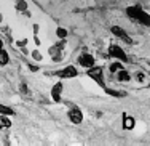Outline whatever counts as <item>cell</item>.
I'll list each match as a JSON object with an SVG mask.
<instances>
[{"label":"cell","mask_w":150,"mask_h":146,"mask_svg":"<svg viewBox=\"0 0 150 146\" xmlns=\"http://www.w3.org/2000/svg\"><path fill=\"white\" fill-rule=\"evenodd\" d=\"M126 15L131 21H134V23H137V24H142V26H145V27L150 24V15L139 5H129L126 8Z\"/></svg>","instance_id":"6da1fadb"},{"label":"cell","mask_w":150,"mask_h":146,"mask_svg":"<svg viewBox=\"0 0 150 146\" xmlns=\"http://www.w3.org/2000/svg\"><path fill=\"white\" fill-rule=\"evenodd\" d=\"M67 47V39H59L56 44H53L51 47L48 48V55L51 56V59L54 63H59L62 59V53Z\"/></svg>","instance_id":"7a4b0ae2"},{"label":"cell","mask_w":150,"mask_h":146,"mask_svg":"<svg viewBox=\"0 0 150 146\" xmlns=\"http://www.w3.org/2000/svg\"><path fill=\"white\" fill-rule=\"evenodd\" d=\"M86 76L90 77L93 82H96V84H98L101 88H104V87H105V80H104V67H102V66L94 64V66L88 67V69H86Z\"/></svg>","instance_id":"3957f363"},{"label":"cell","mask_w":150,"mask_h":146,"mask_svg":"<svg viewBox=\"0 0 150 146\" xmlns=\"http://www.w3.org/2000/svg\"><path fill=\"white\" fill-rule=\"evenodd\" d=\"M107 56L109 58H113L117 61H121V63H128L129 58H128L126 52L120 47L118 44H110L109 45V50H107Z\"/></svg>","instance_id":"277c9868"},{"label":"cell","mask_w":150,"mask_h":146,"mask_svg":"<svg viewBox=\"0 0 150 146\" xmlns=\"http://www.w3.org/2000/svg\"><path fill=\"white\" fill-rule=\"evenodd\" d=\"M53 76L59 77L61 80L75 79V77H78V69H77V66H74V64H67L66 67H62V69H59V71H56V72H53Z\"/></svg>","instance_id":"5b68a950"},{"label":"cell","mask_w":150,"mask_h":146,"mask_svg":"<svg viewBox=\"0 0 150 146\" xmlns=\"http://www.w3.org/2000/svg\"><path fill=\"white\" fill-rule=\"evenodd\" d=\"M62 92H64V84H62V80H59V82H56V84L51 85V88H50V97H51L53 103L59 104V103L62 101Z\"/></svg>","instance_id":"8992f818"},{"label":"cell","mask_w":150,"mask_h":146,"mask_svg":"<svg viewBox=\"0 0 150 146\" xmlns=\"http://www.w3.org/2000/svg\"><path fill=\"white\" fill-rule=\"evenodd\" d=\"M67 119H69L72 124H75V125H80V124L85 120L83 111H81L80 108H77V106H72V108L67 109Z\"/></svg>","instance_id":"52a82bcc"},{"label":"cell","mask_w":150,"mask_h":146,"mask_svg":"<svg viewBox=\"0 0 150 146\" xmlns=\"http://www.w3.org/2000/svg\"><path fill=\"white\" fill-rule=\"evenodd\" d=\"M77 63H78V66H80V67L88 69V67H91V66L96 64V58L91 55V53H81V55H78Z\"/></svg>","instance_id":"ba28073f"},{"label":"cell","mask_w":150,"mask_h":146,"mask_svg":"<svg viewBox=\"0 0 150 146\" xmlns=\"http://www.w3.org/2000/svg\"><path fill=\"white\" fill-rule=\"evenodd\" d=\"M110 32L115 35L117 39H120V40L126 42V44H133V39L129 37V34H128L121 26H117V24H115V26H112V27H110Z\"/></svg>","instance_id":"9c48e42d"},{"label":"cell","mask_w":150,"mask_h":146,"mask_svg":"<svg viewBox=\"0 0 150 146\" xmlns=\"http://www.w3.org/2000/svg\"><path fill=\"white\" fill-rule=\"evenodd\" d=\"M134 127H136V117L128 112L121 114V129L126 132H131V130H134Z\"/></svg>","instance_id":"30bf717a"},{"label":"cell","mask_w":150,"mask_h":146,"mask_svg":"<svg viewBox=\"0 0 150 146\" xmlns=\"http://www.w3.org/2000/svg\"><path fill=\"white\" fill-rule=\"evenodd\" d=\"M115 74H117V80L118 82H131V79H133V76L129 74V71L125 69V67L118 69Z\"/></svg>","instance_id":"8fae6325"},{"label":"cell","mask_w":150,"mask_h":146,"mask_svg":"<svg viewBox=\"0 0 150 146\" xmlns=\"http://www.w3.org/2000/svg\"><path fill=\"white\" fill-rule=\"evenodd\" d=\"M104 92L109 97H113V98H125L126 97V92H121V90H115V88H110V87H104Z\"/></svg>","instance_id":"7c38bea8"},{"label":"cell","mask_w":150,"mask_h":146,"mask_svg":"<svg viewBox=\"0 0 150 146\" xmlns=\"http://www.w3.org/2000/svg\"><path fill=\"white\" fill-rule=\"evenodd\" d=\"M11 117L8 116H3V114H0V130H6L11 127Z\"/></svg>","instance_id":"4fadbf2b"},{"label":"cell","mask_w":150,"mask_h":146,"mask_svg":"<svg viewBox=\"0 0 150 146\" xmlns=\"http://www.w3.org/2000/svg\"><path fill=\"white\" fill-rule=\"evenodd\" d=\"M0 114H3V116H8V117H13L16 112H15V109H13L11 106L0 103Z\"/></svg>","instance_id":"5bb4252c"},{"label":"cell","mask_w":150,"mask_h":146,"mask_svg":"<svg viewBox=\"0 0 150 146\" xmlns=\"http://www.w3.org/2000/svg\"><path fill=\"white\" fill-rule=\"evenodd\" d=\"M10 64V53L5 48L0 50V66H8Z\"/></svg>","instance_id":"9a60e30c"},{"label":"cell","mask_w":150,"mask_h":146,"mask_svg":"<svg viewBox=\"0 0 150 146\" xmlns=\"http://www.w3.org/2000/svg\"><path fill=\"white\" fill-rule=\"evenodd\" d=\"M15 8H16V11L24 13V11H27V10H29V3H27L26 0H16Z\"/></svg>","instance_id":"2e32d148"},{"label":"cell","mask_w":150,"mask_h":146,"mask_svg":"<svg viewBox=\"0 0 150 146\" xmlns=\"http://www.w3.org/2000/svg\"><path fill=\"white\" fill-rule=\"evenodd\" d=\"M121 67H125V63H121V61H117V59H115V61H113L112 64L109 66V71H110L112 74H115L118 69H121Z\"/></svg>","instance_id":"e0dca14e"},{"label":"cell","mask_w":150,"mask_h":146,"mask_svg":"<svg viewBox=\"0 0 150 146\" xmlns=\"http://www.w3.org/2000/svg\"><path fill=\"white\" fill-rule=\"evenodd\" d=\"M67 35H69V31L66 27H62V26L56 27V37L58 39H67Z\"/></svg>","instance_id":"ac0fdd59"},{"label":"cell","mask_w":150,"mask_h":146,"mask_svg":"<svg viewBox=\"0 0 150 146\" xmlns=\"http://www.w3.org/2000/svg\"><path fill=\"white\" fill-rule=\"evenodd\" d=\"M30 56H32V59H34V61H37V63H40L42 59H43V55H42L40 50H32Z\"/></svg>","instance_id":"d6986e66"},{"label":"cell","mask_w":150,"mask_h":146,"mask_svg":"<svg viewBox=\"0 0 150 146\" xmlns=\"http://www.w3.org/2000/svg\"><path fill=\"white\" fill-rule=\"evenodd\" d=\"M19 90H21V93H23L24 97H29V95H30V88L27 87L24 82H21V84H19Z\"/></svg>","instance_id":"ffe728a7"},{"label":"cell","mask_w":150,"mask_h":146,"mask_svg":"<svg viewBox=\"0 0 150 146\" xmlns=\"http://www.w3.org/2000/svg\"><path fill=\"white\" fill-rule=\"evenodd\" d=\"M27 67H29L30 72H37V71H38V67L35 66V64H27Z\"/></svg>","instance_id":"44dd1931"},{"label":"cell","mask_w":150,"mask_h":146,"mask_svg":"<svg viewBox=\"0 0 150 146\" xmlns=\"http://www.w3.org/2000/svg\"><path fill=\"white\" fill-rule=\"evenodd\" d=\"M26 44H27V40H21V42H18V47H24Z\"/></svg>","instance_id":"7402d4cb"},{"label":"cell","mask_w":150,"mask_h":146,"mask_svg":"<svg viewBox=\"0 0 150 146\" xmlns=\"http://www.w3.org/2000/svg\"><path fill=\"white\" fill-rule=\"evenodd\" d=\"M137 80H139V82H142V80H144V74H141V72H139V74H137Z\"/></svg>","instance_id":"603a6c76"},{"label":"cell","mask_w":150,"mask_h":146,"mask_svg":"<svg viewBox=\"0 0 150 146\" xmlns=\"http://www.w3.org/2000/svg\"><path fill=\"white\" fill-rule=\"evenodd\" d=\"M2 48H5V44H3V40L0 39V50H2Z\"/></svg>","instance_id":"cb8c5ba5"},{"label":"cell","mask_w":150,"mask_h":146,"mask_svg":"<svg viewBox=\"0 0 150 146\" xmlns=\"http://www.w3.org/2000/svg\"><path fill=\"white\" fill-rule=\"evenodd\" d=\"M3 23V13H0V24Z\"/></svg>","instance_id":"d4e9b609"}]
</instances>
